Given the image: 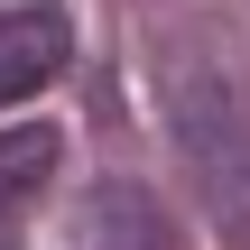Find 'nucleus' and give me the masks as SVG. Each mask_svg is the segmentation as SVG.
Segmentation results:
<instances>
[{"instance_id":"f257e3e1","label":"nucleus","mask_w":250,"mask_h":250,"mask_svg":"<svg viewBox=\"0 0 250 250\" xmlns=\"http://www.w3.org/2000/svg\"><path fill=\"white\" fill-rule=\"evenodd\" d=\"M167 130H176V158H186L213 232L232 250H250V102H241V83H223L213 65H186L167 83Z\"/></svg>"},{"instance_id":"f03ea898","label":"nucleus","mask_w":250,"mask_h":250,"mask_svg":"<svg viewBox=\"0 0 250 250\" xmlns=\"http://www.w3.org/2000/svg\"><path fill=\"white\" fill-rule=\"evenodd\" d=\"M65 19L46 9V0H28V9H0V111L9 102H28V93H46L56 74H65Z\"/></svg>"},{"instance_id":"7ed1b4c3","label":"nucleus","mask_w":250,"mask_h":250,"mask_svg":"<svg viewBox=\"0 0 250 250\" xmlns=\"http://www.w3.org/2000/svg\"><path fill=\"white\" fill-rule=\"evenodd\" d=\"M93 250H186L176 241V223H167V204L139 186V176H111V186H93Z\"/></svg>"},{"instance_id":"20e7f679","label":"nucleus","mask_w":250,"mask_h":250,"mask_svg":"<svg viewBox=\"0 0 250 250\" xmlns=\"http://www.w3.org/2000/svg\"><path fill=\"white\" fill-rule=\"evenodd\" d=\"M46 176H56V130H46V121L0 130V223H19V204H28Z\"/></svg>"}]
</instances>
